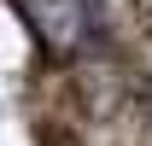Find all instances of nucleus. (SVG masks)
I'll return each mask as SVG.
<instances>
[{
  "mask_svg": "<svg viewBox=\"0 0 152 146\" xmlns=\"http://www.w3.org/2000/svg\"><path fill=\"white\" fill-rule=\"evenodd\" d=\"M35 41L53 58H76L94 41V0H18Z\"/></svg>",
  "mask_w": 152,
  "mask_h": 146,
  "instance_id": "1",
  "label": "nucleus"
},
{
  "mask_svg": "<svg viewBox=\"0 0 152 146\" xmlns=\"http://www.w3.org/2000/svg\"><path fill=\"white\" fill-rule=\"evenodd\" d=\"M146 99H152V88H146Z\"/></svg>",
  "mask_w": 152,
  "mask_h": 146,
  "instance_id": "2",
  "label": "nucleus"
}]
</instances>
